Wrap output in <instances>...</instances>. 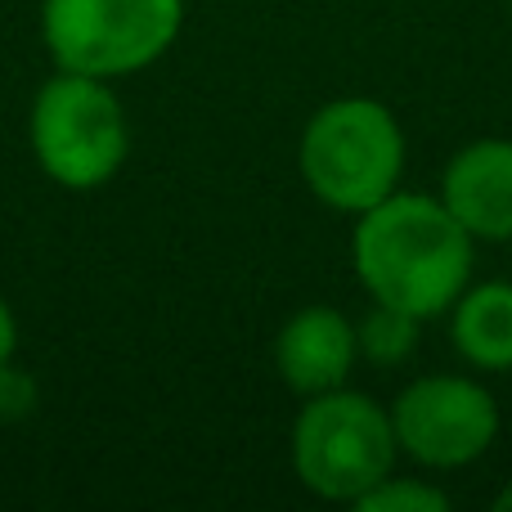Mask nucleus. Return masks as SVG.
Returning <instances> with one entry per match:
<instances>
[{"label":"nucleus","mask_w":512,"mask_h":512,"mask_svg":"<svg viewBox=\"0 0 512 512\" xmlns=\"http://www.w3.org/2000/svg\"><path fill=\"white\" fill-rule=\"evenodd\" d=\"M472 243L477 239L445 212L441 198L396 189L355 216L351 265L373 301L432 319L472 283Z\"/></svg>","instance_id":"obj_1"},{"label":"nucleus","mask_w":512,"mask_h":512,"mask_svg":"<svg viewBox=\"0 0 512 512\" xmlns=\"http://www.w3.org/2000/svg\"><path fill=\"white\" fill-rule=\"evenodd\" d=\"M306 189L324 207L360 216L391 198L405 176V131L378 99L346 95L315 108L297 144Z\"/></svg>","instance_id":"obj_2"},{"label":"nucleus","mask_w":512,"mask_h":512,"mask_svg":"<svg viewBox=\"0 0 512 512\" xmlns=\"http://www.w3.org/2000/svg\"><path fill=\"white\" fill-rule=\"evenodd\" d=\"M292 472L315 499L360 504L387 472H396L400 445L391 409L360 391H319L292 418Z\"/></svg>","instance_id":"obj_3"},{"label":"nucleus","mask_w":512,"mask_h":512,"mask_svg":"<svg viewBox=\"0 0 512 512\" xmlns=\"http://www.w3.org/2000/svg\"><path fill=\"white\" fill-rule=\"evenodd\" d=\"M27 144L54 185L90 194L122 171L131 153V122L108 81L59 68L32 99Z\"/></svg>","instance_id":"obj_4"},{"label":"nucleus","mask_w":512,"mask_h":512,"mask_svg":"<svg viewBox=\"0 0 512 512\" xmlns=\"http://www.w3.org/2000/svg\"><path fill=\"white\" fill-rule=\"evenodd\" d=\"M185 0H41V41L54 68L117 81L176 45Z\"/></svg>","instance_id":"obj_5"},{"label":"nucleus","mask_w":512,"mask_h":512,"mask_svg":"<svg viewBox=\"0 0 512 512\" xmlns=\"http://www.w3.org/2000/svg\"><path fill=\"white\" fill-rule=\"evenodd\" d=\"M391 427L405 459L450 472L486 459L499 436V405L468 373H427L391 400Z\"/></svg>","instance_id":"obj_6"},{"label":"nucleus","mask_w":512,"mask_h":512,"mask_svg":"<svg viewBox=\"0 0 512 512\" xmlns=\"http://www.w3.org/2000/svg\"><path fill=\"white\" fill-rule=\"evenodd\" d=\"M445 212L477 243L512 239V140L486 135L463 144L441 176Z\"/></svg>","instance_id":"obj_7"},{"label":"nucleus","mask_w":512,"mask_h":512,"mask_svg":"<svg viewBox=\"0 0 512 512\" xmlns=\"http://www.w3.org/2000/svg\"><path fill=\"white\" fill-rule=\"evenodd\" d=\"M360 364L355 324L337 306H301L274 337V369L297 396L346 387Z\"/></svg>","instance_id":"obj_8"},{"label":"nucleus","mask_w":512,"mask_h":512,"mask_svg":"<svg viewBox=\"0 0 512 512\" xmlns=\"http://www.w3.org/2000/svg\"><path fill=\"white\" fill-rule=\"evenodd\" d=\"M450 342L481 373H512V283H468L450 306Z\"/></svg>","instance_id":"obj_9"},{"label":"nucleus","mask_w":512,"mask_h":512,"mask_svg":"<svg viewBox=\"0 0 512 512\" xmlns=\"http://www.w3.org/2000/svg\"><path fill=\"white\" fill-rule=\"evenodd\" d=\"M418 337H423V319L409 315L400 306L387 301H373L369 315L355 319V342H360V360L391 369V364H405L418 351Z\"/></svg>","instance_id":"obj_10"},{"label":"nucleus","mask_w":512,"mask_h":512,"mask_svg":"<svg viewBox=\"0 0 512 512\" xmlns=\"http://www.w3.org/2000/svg\"><path fill=\"white\" fill-rule=\"evenodd\" d=\"M355 508L360 512H445L450 508V495L423 477H396V472H387Z\"/></svg>","instance_id":"obj_11"},{"label":"nucleus","mask_w":512,"mask_h":512,"mask_svg":"<svg viewBox=\"0 0 512 512\" xmlns=\"http://www.w3.org/2000/svg\"><path fill=\"white\" fill-rule=\"evenodd\" d=\"M36 405V378L23 369H14V360L0 369V418L14 423V418H27Z\"/></svg>","instance_id":"obj_12"},{"label":"nucleus","mask_w":512,"mask_h":512,"mask_svg":"<svg viewBox=\"0 0 512 512\" xmlns=\"http://www.w3.org/2000/svg\"><path fill=\"white\" fill-rule=\"evenodd\" d=\"M14 351H18V319L9 310V301L0 297V369L14 360Z\"/></svg>","instance_id":"obj_13"},{"label":"nucleus","mask_w":512,"mask_h":512,"mask_svg":"<svg viewBox=\"0 0 512 512\" xmlns=\"http://www.w3.org/2000/svg\"><path fill=\"white\" fill-rule=\"evenodd\" d=\"M495 508H499V512H512V481H508V486H504V490H499Z\"/></svg>","instance_id":"obj_14"}]
</instances>
